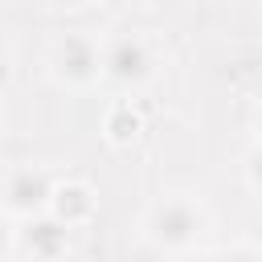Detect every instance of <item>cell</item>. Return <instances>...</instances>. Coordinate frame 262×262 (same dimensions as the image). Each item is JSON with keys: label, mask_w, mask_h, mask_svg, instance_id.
Listing matches in <instances>:
<instances>
[{"label": "cell", "mask_w": 262, "mask_h": 262, "mask_svg": "<svg viewBox=\"0 0 262 262\" xmlns=\"http://www.w3.org/2000/svg\"><path fill=\"white\" fill-rule=\"evenodd\" d=\"M246 180L254 192H262V143L250 147V156H246Z\"/></svg>", "instance_id": "obj_8"}, {"label": "cell", "mask_w": 262, "mask_h": 262, "mask_svg": "<svg viewBox=\"0 0 262 262\" xmlns=\"http://www.w3.org/2000/svg\"><path fill=\"white\" fill-rule=\"evenodd\" d=\"M205 225H209V217H205L201 201L180 196V192H176V196L156 201V205H151V213H147V221H143L147 242H151V246H160V250H172V254L192 250V246L205 237Z\"/></svg>", "instance_id": "obj_1"}, {"label": "cell", "mask_w": 262, "mask_h": 262, "mask_svg": "<svg viewBox=\"0 0 262 262\" xmlns=\"http://www.w3.org/2000/svg\"><path fill=\"white\" fill-rule=\"evenodd\" d=\"M49 213H53L57 221H66L70 229H78V225H86V221L98 213V196H94V188L82 184V180H57L53 201H49Z\"/></svg>", "instance_id": "obj_6"}, {"label": "cell", "mask_w": 262, "mask_h": 262, "mask_svg": "<svg viewBox=\"0 0 262 262\" xmlns=\"http://www.w3.org/2000/svg\"><path fill=\"white\" fill-rule=\"evenodd\" d=\"M20 246L29 258L37 262H57L70 254V225L57 221L53 213H37V217H25V225L16 229Z\"/></svg>", "instance_id": "obj_5"}, {"label": "cell", "mask_w": 262, "mask_h": 262, "mask_svg": "<svg viewBox=\"0 0 262 262\" xmlns=\"http://www.w3.org/2000/svg\"><path fill=\"white\" fill-rule=\"evenodd\" d=\"M102 78L115 86H143L151 78V49L131 33L111 37L102 45Z\"/></svg>", "instance_id": "obj_4"}, {"label": "cell", "mask_w": 262, "mask_h": 262, "mask_svg": "<svg viewBox=\"0 0 262 262\" xmlns=\"http://www.w3.org/2000/svg\"><path fill=\"white\" fill-rule=\"evenodd\" d=\"M53 188H57V180H53L45 168L20 164V168H12V172L4 176V184H0V205H4V213H12V217H37V213H49Z\"/></svg>", "instance_id": "obj_3"}, {"label": "cell", "mask_w": 262, "mask_h": 262, "mask_svg": "<svg viewBox=\"0 0 262 262\" xmlns=\"http://www.w3.org/2000/svg\"><path fill=\"white\" fill-rule=\"evenodd\" d=\"M213 262H262V254H258L254 246H229V250H221Z\"/></svg>", "instance_id": "obj_9"}, {"label": "cell", "mask_w": 262, "mask_h": 262, "mask_svg": "<svg viewBox=\"0 0 262 262\" xmlns=\"http://www.w3.org/2000/svg\"><path fill=\"white\" fill-rule=\"evenodd\" d=\"M258 135H262V115H258Z\"/></svg>", "instance_id": "obj_12"}, {"label": "cell", "mask_w": 262, "mask_h": 262, "mask_svg": "<svg viewBox=\"0 0 262 262\" xmlns=\"http://www.w3.org/2000/svg\"><path fill=\"white\" fill-rule=\"evenodd\" d=\"M49 74L70 90H90L102 78V49L82 33H66L49 49Z\"/></svg>", "instance_id": "obj_2"}, {"label": "cell", "mask_w": 262, "mask_h": 262, "mask_svg": "<svg viewBox=\"0 0 262 262\" xmlns=\"http://www.w3.org/2000/svg\"><path fill=\"white\" fill-rule=\"evenodd\" d=\"M45 4H53V8H74V4H82V0H45Z\"/></svg>", "instance_id": "obj_11"}, {"label": "cell", "mask_w": 262, "mask_h": 262, "mask_svg": "<svg viewBox=\"0 0 262 262\" xmlns=\"http://www.w3.org/2000/svg\"><path fill=\"white\" fill-rule=\"evenodd\" d=\"M12 213H0V258L12 250V242H16V229H12V221H8Z\"/></svg>", "instance_id": "obj_10"}, {"label": "cell", "mask_w": 262, "mask_h": 262, "mask_svg": "<svg viewBox=\"0 0 262 262\" xmlns=\"http://www.w3.org/2000/svg\"><path fill=\"white\" fill-rule=\"evenodd\" d=\"M139 115L131 111V102H115L111 111H106V123H102V131H106V139L115 143V147H127L135 135H139Z\"/></svg>", "instance_id": "obj_7"}, {"label": "cell", "mask_w": 262, "mask_h": 262, "mask_svg": "<svg viewBox=\"0 0 262 262\" xmlns=\"http://www.w3.org/2000/svg\"><path fill=\"white\" fill-rule=\"evenodd\" d=\"M0 127H4V111H0Z\"/></svg>", "instance_id": "obj_13"}]
</instances>
